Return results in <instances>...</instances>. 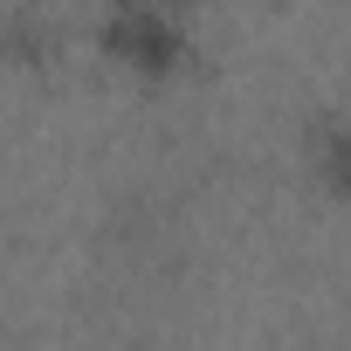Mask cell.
Instances as JSON below:
<instances>
[{
	"label": "cell",
	"instance_id": "2",
	"mask_svg": "<svg viewBox=\"0 0 351 351\" xmlns=\"http://www.w3.org/2000/svg\"><path fill=\"white\" fill-rule=\"evenodd\" d=\"M317 172H324V186H330L337 200H351V117L317 138Z\"/></svg>",
	"mask_w": 351,
	"mask_h": 351
},
{
	"label": "cell",
	"instance_id": "1",
	"mask_svg": "<svg viewBox=\"0 0 351 351\" xmlns=\"http://www.w3.org/2000/svg\"><path fill=\"white\" fill-rule=\"evenodd\" d=\"M104 56L124 62L131 76H145V83H165L186 62V28L165 8H152V0H124V8L104 21Z\"/></svg>",
	"mask_w": 351,
	"mask_h": 351
}]
</instances>
